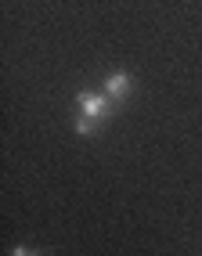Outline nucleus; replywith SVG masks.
<instances>
[{"label": "nucleus", "mask_w": 202, "mask_h": 256, "mask_svg": "<svg viewBox=\"0 0 202 256\" xmlns=\"http://www.w3.org/2000/svg\"><path fill=\"white\" fill-rule=\"evenodd\" d=\"M76 101H80V116L94 119V123L108 119V112H112V98H108V94H90V90H80V94H76Z\"/></svg>", "instance_id": "1"}, {"label": "nucleus", "mask_w": 202, "mask_h": 256, "mask_svg": "<svg viewBox=\"0 0 202 256\" xmlns=\"http://www.w3.org/2000/svg\"><path fill=\"white\" fill-rule=\"evenodd\" d=\"M105 94H108L112 101H123V98L130 94V76H126V72H112V76L105 80Z\"/></svg>", "instance_id": "2"}, {"label": "nucleus", "mask_w": 202, "mask_h": 256, "mask_svg": "<svg viewBox=\"0 0 202 256\" xmlns=\"http://www.w3.org/2000/svg\"><path fill=\"white\" fill-rule=\"evenodd\" d=\"M94 126H98V123H94V119H87V116L76 119V134H83V138H87V134H94Z\"/></svg>", "instance_id": "3"}, {"label": "nucleus", "mask_w": 202, "mask_h": 256, "mask_svg": "<svg viewBox=\"0 0 202 256\" xmlns=\"http://www.w3.org/2000/svg\"><path fill=\"white\" fill-rule=\"evenodd\" d=\"M11 256H36V252H29L26 246H14V249H11Z\"/></svg>", "instance_id": "4"}]
</instances>
